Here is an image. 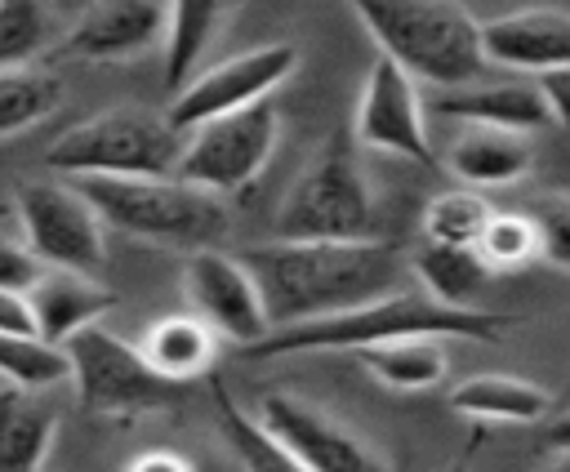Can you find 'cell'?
<instances>
[{"label": "cell", "mask_w": 570, "mask_h": 472, "mask_svg": "<svg viewBox=\"0 0 570 472\" xmlns=\"http://www.w3.org/2000/svg\"><path fill=\"white\" fill-rule=\"evenodd\" d=\"M347 134L361 147H374V151H387V156H401V160H414V165H432V142H428L419 89L383 53L365 71V85L356 94V111H352Z\"/></svg>", "instance_id": "cell-12"}, {"label": "cell", "mask_w": 570, "mask_h": 472, "mask_svg": "<svg viewBox=\"0 0 570 472\" xmlns=\"http://www.w3.org/2000/svg\"><path fill=\"white\" fill-rule=\"evenodd\" d=\"M183 294L191 303V316H200L214 334H223V338H232L240 347L258 343L272 330L254 276L245 272V263L236 254H223L218 245L187 254Z\"/></svg>", "instance_id": "cell-13"}, {"label": "cell", "mask_w": 570, "mask_h": 472, "mask_svg": "<svg viewBox=\"0 0 570 472\" xmlns=\"http://www.w3.org/2000/svg\"><path fill=\"white\" fill-rule=\"evenodd\" d=\"M294 71H298V45H289V40L245 49V53L218 62V67L196 71L187 85H178L165 120L178 134H187V129H196L214 116H227V111H240L249 102L272 98V89L285 85Z\"/></svg>", "instance_id": "cell-10"}, {"label": "cell", "mask_w": 570, "mask_h": 472, "mask_svg": "<svg viewBox=\"0 0 570 472\" xmlns=\"http://www.w3.org/2000/svg\"><path fill=\"white\" fill-rule=\"evenodd\" d=\"M165 40V13L156 0H98L62 40V53L120 62Z\"/></svg>", "instance_id": "cell-15"}, {"label": "cell", "mask_w": 570, "mask_h": 472, "mask_svg": "<svg viewBox=\"0 0 570 472\" xmlns=\"http://www.w3.org/2000/svg\"><path fill=\"white\" fill-rule=\"evenodd\" d=\"M481 53L485 62L530 71V76L570 67V13L552 4H530L503 18H490L481 22Z\"/></svg>", "instance_id": "cell-14"}, {"label": "cell", "mask_w": 570, "mask_h": 472, "mask_svg": "<svg viewBox=\"0 0 570 472\" xmlns=\"http://www.w3.org/2000/svg\"><path fill=\"white\" fill-rule=\"evenodd\" d=\"M27 307H31L36 338L62 347L76 330L107 316L116 307V294L85 272H40V281L27 289Z\"/></svg>", "instance_id": "cell-17"}, {"label": "cell", "mask_w": 570, "mask_h": 472, "mask_svg": "<svg viewBox=\"0 0 570 472\" xmlns=\"http://www.w3.org/2000/svg\"><path fill=\"white\" fill-rule=\"evenodd\" d=\"M432 111L450 116V120H463V125H481V129H521V134H530V129L552 125L534 80H499V85L468 80V85L441 89L432 98Z\"/></svg>", "instance_id": "cell-16"}, {"label": "cell", "mask_w": 570, "mask_h": 472, "mask_svg": "<svg viewBox=\"0 0 570 472\" xmlns=\"http://www.w3.org/2000/svg\"><path fill=\"white\" fill-rule=\"evenodd\" d=\"M517 316L490 312V307H445L428 294L414 289H392L383 298H370L361 307L267 330L258 343L240 347L245 361H267V356H298V352H356L374 343H396V338H468V343H494Z\"/></svg>", "instance_id": "cell-2"}, {"label": "cell", "mask_w": 570, "mask_h": 472, "mask_svg": "<svg viewBox=\"0 0 570 472\" xmlns=\"http://www.w3.org/2000/svg\"><path fill=\"white\" fill-rule=\"evenodd\" d=\"M0 334H36L27 294H18V289H0Z\"/></svg>", "instance_id": "cell-34"}, {"label": "cell", "mask_w": 570, "mask_h": 472, "mask_svg": "<svg viewBox=\"0 0 570 472\" xmlns=\"http://www.w3.org/2000/svg\"><path fill=\"white\" fill-rule=\"evenodd\" d=\"M236 0H169L165 9V89L187 85L218 40Z\"/></svg>", "instance_id": "cell-21"}, {"label": "cell", "mask_w": 570, "mask_h": 472, "mask_svg": "<svg viewBox=\"0 0 570 472\" xmlns=\"http://www.w3.org/2000/svg\"><path fill=\"white\" fill-rule=\"evenodd\" d=\"M183 134L147 107H111L71 125L45 160L67 178H151L174 174Z\"/></svg>", "instance_id": "cell-6"}, {"label": "cell", "mask_w": 570, "mask_h": 472, "mask_svg": "<svg viewBox=\"0 0 570 472\" xmlns=\"http://www.w3.org/2000/svg\"><path fill=\"white\" fill-rule=\"evenodd\" d=\"M543 441H548L552 450H570V414H561V419H552V423L543 427Z\"/></svg>", "instance_id": "cell-36"}, {"label": "cell", "mask_w": 570, "mask_h": 472, "mask_svg": "<svg viewBox=\"0 0 570 472\" xmlns=\"http://www.w3.org/2000/svg\"><path fill=\"white\" fill-rule=\"evenodd\" d=\"M410 267L423 281L428 298H436L445 307H472L476 289L490 281V267L476 254V245H432V240H423V249L414 254Z\"/></svg>", "instance_id": "cell-25"}, {"label": "cell", "mask_w": 570, "mask_h": 472, "mask_svg": "<svg viewBox=\"0 0 570 472\" xmlns=\"http://www.w3.org/2000/svg\"><path fill=\"white\" fill-rule=\"evenodd\" d=\"M49 40L40 0H0V67H27Z\"/></svg>", "instance_id": "cell-30"}, {"label": "cell", "mask_w": 570, "mask_h": 472, "mask_svg": "<svg viewBox=\"0 0 570 472\" xmlns=\"http://www.w3.org/2000/svg\"><path fill=\"white\" fill-rule=\"evenodd\" d=\"M13 209L40 267L94 276L107 263V227L71 183H22Z\"/></svg>", "instance_id": "cell-9"}, {"label": "cell", "mask_w": 570, "mask_h": 472, "mask_svg": "<svg viewBox=\"0 0 570 472\" xmlns=\"http://www.w3.org/2000/svg\"><path fill=\"white\" fill-rule=\"evenodd\" d=\"M125 472H191V463L183 454H174V450H147Z\"/></svg>", "instance_id": "cell-35"}, {"label": "cell", "mask_w": 570, "mask_h": 472, "mask_svg": "<svg viewBox=\"0 0 570 472\" xmlns=\"http://www.w3.org/2000/svg\"><path fill=\"white\" fill-rule=\"evenodd\" d=\"M281 240H361L374 236V196L356 156V138L334 129L294 178L276 209Z\"/></svg>", "instance_id": "cell-5"}, {"label": "cell", "mask_w": 570, "mask_h": 472, "mask_svg": "<svg viewBox=\"0 0 570 472\" xmlns=\"http://www.w3.org/2000/svg\"><path fill=\"white\" fill-rule=\"evenodd\" d=\"M62 352H67V383L76 387L80 410L98 419H138L183 396V383L160 378L134 343L102 330L98 321L76 330L62 343Z\"/></svg>", "instance_id": "cell-7"}, {"label": "cell", "mask_w": 570, "mask_h": 472, "mask_svg": "<svg viewBox=\"0 0 570 472\" xmlns=\"http://www.w3.org/2000/svg\"><path fill=\"white\" fill-rule=\"evenodd\" d=\"M0 378L9 387L45 392L53 383H67V352L36 334H0Z\"/></svg>", "instance_id": "cell-27"}, {"label": "cell", "mask_w": 570, "mask_h": 472, "mask_svg": "<svg viewBox=\"0 0 570 472\" xmlns=\"http://www.w3.org/2000/svg\"><path fill=\"white\" fill-rule=\"evenodd\" d=\"M62 102V80L36 67H0V138L27 134Z\"/></svg>", "instance_id": "cell-26"}, {"label": "cell", "mask_w": 570, "mask_h": 472, "mask_svg": "<svg viewBox=\"0 0 570 472\" xmlns=\"http://www.w3.org/2000/svg\"><path fill=\"white\" fill-rule=\"evenodd\" d=\"M40 263H36V254L22 245V240H13V236H0V289H18V294H27L36 281H40Z\"/></svg>", "instance_id": "cell-32"}, {"label": "cell", "mask_w": 570, "mask_h": 472, "mask_svg": "<svg viewBox=\"0 0 570 472\" xmlns=\"http://www.w3.org/2000/svg\"><path fill=\"white\" fill-rule=\"evenodd\" d=\"M58 436V414L27 387H0V472H40Z\"/></svg>", "instance_id": "cell-20"}, {"label": "cell", "mask_w": 570, "mask_h": 472, "mask_svg": "<svg viewBox=\"0 0 570 472\" xmlns=\"http://www.w3.org/2000/svg\"><path fill=\"white\" fill-rule=\"evenodd\" d=\"M530 165H534L530 134H521V129H481V125H472L445 156V169L472 191L517 183Z\"/></svg>", "instance_id": "cell-18"}, {"label": "cell", "mask_w": 570, "mask_h": 472, "mask_svg": "<svg viewBox=\"0 0 570 472\" xmlns=\"http://www.w3.org/2000/svg\"><path fill=\"white\" fill-rule=\"evenodd\" d=\"M525 218L539 236V258L570 272V196L566 191H543V196H534Z\"/></svg>", "instance_id": "cell-31"}, {"label": "cell", "mask_w": 570, "mask_h": 472, "mask_svg": "<svg viewBox=\"0 0 570 472\" xmlns=\"http://www.w3.org/2000/svg\"><path fill=\"white\" fill-rule=\"evenodd\" d=\"M490 214L494 209L472 187L436 191L428 200V209H423V240H432V245H476V236H481Z\"/></svg>", "instance_id": "cell-28"}, {"label": "cell", "mask_w": 570, "mask_h": 472, "mask_svg": "<svg viewBox=\"0 0 570 472\" xmlns=\"http://www.w3.org/2000/svg\"><path fill=\"white\" fill-rule=\"evenodd\" d=\"M534 89H539V98L548 107V120L570 129V67H552V71L534 76Z\"/></svg>", "instance_id": "cell-33"}, {"label": "cell", "mask_w": 570, "mask_h": 472, "mask_svg": "<svg viewBox=\"0 0 570 472\" xmlns=\"http://www.w3.org/2000/svg\"><path fill=\"white\" fill-rule=\"evenodd\" d=\"M347 9L410 80L454 89L485 71L481 22L463 0H347Z\"/></svg>", "instance_id": "cell-3"}, {"label": "cell", "mask_w": 570, "mask_h": 472, "mask_svg": "<svg viewBox=\"0 0 570 472\" xmlns=\"http://www.w3.org/2000/svg\"><path fill=\"white\" fill-rule=\"evenodd\" d=\"M209 392H214L218 427H223V436H227V445L236 450V459H240L245 472H307V468L258 423V414H245V410L236 405V396L227 392V383H223L218 374L209 378Z\"/></svg>", "instance_id": "cell-24"}, {"label": "cell", "mask_w": 570, "mask_h": 472, "mask_svg": "<svg viewBox=\"0 0 570 472\" xmlns=\"http://www.w3.org/2000/svg\"><path fill=\"white\" fill-rule=\"evenodd\" d=\"M102 227L165 249H209L227 236V205L174 174L151 178H71Z\"/></svg>", "instance_id": "cell-4"}, {"label": "cell", "mask_w": 570, "mask_h": 472, "mask_svg": "<svg viewBox=\"0 0 570 472\" xmlns=\"http://www.w3.org/2000/svg\"><path fill=\"white\" fill-rule=\"evenodd\" d=\"M276 138H281V116H276L272 98L249 102L227 116H214L183 134L174 178H183L209 196H232L263 174V165L276 151Z\"/></svg>", "instance_id": "cell-8"}, {"label": "cell", "mask_w": 570, "mask_h": 472, "mask_svg": "<svg viewBox=\"0 0 570 472\" xmlns=\"http://www.w3.org/2000/svg\"><path fill=\"white\" fill-rule=\"evenodd\" d=\"M476 254L490 272H521L539 258V236L525 214H490L476 236Z\"/></svg>", "instance_id": "cell-29"}, {"label": "cell", "mask_w": 570, "mask_h": 472, "mask_svg": "<svg viewBox=\"0 0 570 472\" xmlns=\"http://www.w3.org/2000/svg\"><path fill=\"white\" fill-rule=\"evenodd\" d=\"M214 338L218 334L200 316H160L156 325H147L138 352L160 378L187 383V378H200L214 365V347H218Z\"/></svg>", "instance_id": "cell-22"}, {"label": "cell", "mask_w": 570, "mask_h": 472, "mask_svg": "<svg viewBox=\"0 0 570 472\" xmlns=\"http://www.w3.org/2000/svg\"><path fill=\"white\" fill-rule=\"evenodd\" d=\"M258 285L272 330L321 321L401 289L405 258L392 240H263L236 254Z\"/></svg>", "instance_id": "cell-1"}, {"label": "cell", "mask_w": 570, "mask_h": 472, "mask_svg": "<svg viewBox=\"0 0 570 472\" xmlns=\"http://www.w3.org/2000/svg\"><path fill=\"white\" fill-rule=\"evenodd\" d=\"M481 441H485V432H472L468 436V445H463V454L445 468V472H472V463H476V450H481Z\"/></svg>", "instance_id": "cell-37"}, {"label": "cell", "mask_w": 570, "mask_h": 472, "mask_svg": "<svg viewBox=\"0 0 570 472\" xmlns=\"http://www.w3.org/2000/svg\"><path fill=\"white\" fill-rule=\"evenodd\" d=\"M258 423L307 472H392L379 459V450H370L352 427H343L330 410H321L294 392H263Z\"/></svg>", "instance_id": "cell-11"}, {"label": "cell", "mask_w": 570, "mask_h": 472, "mask_svg": "<svg viewBox=\"0 0 570 472\" xmlns=\"http://www.w3.org/2000/svg\"><path fill=\"white\" fill-rule=\"evenodd\" d=\"M539 472H570V450H552V454L539 463Z\"/></svg>", "instance_id": "cell-38"}, {"label": "cell", "mask_w": 570, "mask_h": 472, "mask_svg": "<svg viewBox=\"0 0 570 472\" xmlns=\"http://www.w3.org/2000/svg\"><path fill=\"white\" fill-rule=\"evenodd\" d=\"M445 338H396V343H374V347H356L352 356L383 383L396 392H423L436 387L450 370V356L441 347Z\"/></svg>", "instance_id": "cell-23"}, {"label": "cell", "mask_w": 570, "mask_h": 472, "mask_svg": "<svg viewBox=\"0 0 570 472\" xmlns=\"http://www.w3.org/2000/svg\"><path fill=\"white\" fill-rule=\"evenodd\" d=\"M445 405L472 423H539L552 414V396L517 374H472L450 387Z\"/></svg>", "instance_id": "cell-19"}]
</instances>
